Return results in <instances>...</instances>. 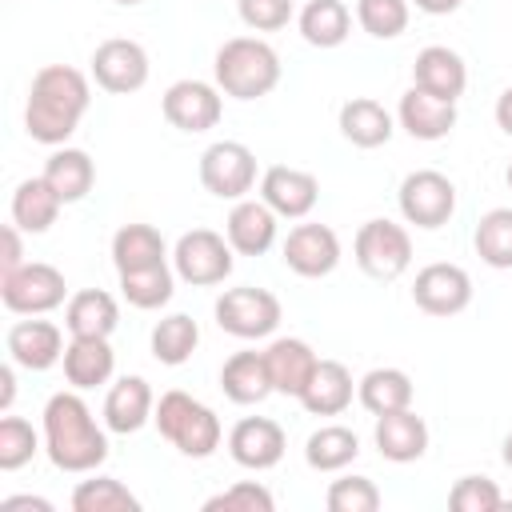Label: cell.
<instances>
[{"mask_svg": "<svg viewBox=\"0 0 512 512\" xmlns=\"http://www.w3.org/2000/svg\"><path fill=\"white\" fill-rule=\"evenodd\" d=\"M88 104H92V88H88V76L80 68H72V64H44L32 76V88H28L24 132L36 144L60 148L80 128Z\"/></svg>", "mask_w": 512, "mask_h": 512, "instance_id": "1", "label": "cell"}, {"mask_svg": "<svg viewBox=\"0 0 512 512\" xmlns=\"http://www.w3.org/2000/svg\"><path fill=\"white\" fill-rule=\"evenodd\" d=\"M44 452L60 472H96L108 460V436L84 404L80 388L56 392L44 404Z\"/></svg>", "mask_w": 512, "mask_h": 512, "instance_id": "2", "label": "cell"}, {"mask_svg": "<svg viewBox=\"0 0 512 512\" xmlns=\"http://www.w3.org/2000/svg\"><path fill=\"white\" fill-rule=\"evenodd\" d=\"M216 88L232 100H260L280 84V56L260 36H232L212 60Z\"/></svg>", "mask_w": 512, "mask_h": 512, "instance_id": "3", "label": "cell"}, {"mask_svg": "<svg viewBox=\"0 0 512 512\" xmlns=\"http://www.w3.org/2000/svg\"><path fill=\"white\" fill-rule=\"evenodd\" d=\"M152 420H156L160 436H164L176 452H184V456H192V460H208V456L220 448V440H224L220 416H216L208 404H200L196 396L180 392V388H168V392L156 400Z\"/></svg>", "mask_w": 512, "mask_h": 512, "instance_id": "4", "label": "cell"}, {"mask_svg": "<svg viewBox=\"0 0 512 512\" xmlns=\"http://www.w3.org/2000/svg\"><path fill=\"white\" fill-rule=\"evenodd\" d=\"M352 252H356V264H360L364 276H372V280H396L412 264V236H408L404 224L376 216V220H364L360 224V232L352 240Z\"/></svg>", "mask_w": 512, "mask_h": 512, "instance_id": "5", "label": "cell"}, {"mask_svg": "<svg viewBox=\"0 0 512 512\" xmlns=\"http://www.w3.org/2000/svg\"><path fill=\"white\" fill-rule=\"evenodd\" d=\"M232 244L228 236L212 232V228H192L176 240L172 248V268L184 284L192 288H212V284H224L232 276Z\"/></svg>", "mask_w": 512, "mask_h": 512, "instance_id": "6", "label": "cell"}, {"mask_svg": "<svg viewBox=\"0 0 512 512\" xmlns=\"http://www.w3.org/2000/svg\"><path fill=\"white\" fill-rule=\"evenodd\" d=\"M64 296H68L64 272L56 264H44V260H28L16 272L0 276V300L16 316H44V312L60 308Z\"/></svg>", "mask_w": 512, "mask_h": 512, "instance_id": "7", "label": "cell"}, {"mask_svg": "<svg viewBox=\"0 0 512 512\" xmlns=\"http://www.w3.org/2000/svg\"><path fill=\"white\" fill-rule=\"evenodd\" d=\"M212 312H216V324H220L228 336H236V340H264V336L276 332V324H280V316H284L276 292L252 288V284H244V288H224V296L216 300Z\"/></svg>", "mask_w": 512, "mask_h": 512, "instance_id": "8", "label": "cell"}, {"mask_svg": "<svg viewBox=\"0 0 512 512\" xmlns=\"http://www.w3.org/2000/svg\"><path fill=\"white\" fill-rule=\"evenodd\" d=\"M400 216L416 228H444L456 212V184L436 168H416L400 180Z\"/></svg>", "mask_w": 512, "mask_h": 512, "instance_id": "9", "label": "cell"}, {"mask_svg": "<svg viewBox=\"0 0 512 512\" xmlns=\"http://www.w3.org/2000/svg\"><path fill=\"white\" fill-rule=\"evenodd\" d=\"M200 184L216 200H244L256 188V156L240 140H216L200 152Z\"/></svg>", "mask_w": 512, "mask_h": 512, "instance_id": "10", "label": "cell"}, {"mask_svg": "<svg viewBox=\"0 0 512 512\" xmlns=\"http://www.w3.org/2000/svg\"><path fill=\"white\" fill-rule=\"evenodd\" d=\"M160 112L172 128L196 136V132H208L220 124L224 116V92L208 80H176L164 88L160 96Z\"/></svg>", "mask_w": 512, "mask_h": 512, "instance_id": "11", "label": "cell"}, {"mask_svg": "<svg viewBox=\"0 0 512 512\" xmlns=\"http://www.w3.org/2000/svg\"><path fill=\"white\" fill-rule=\"evenodd\" d=\"M88 64H92V80H96L104 92H112V96L140 92V88L148 84V72H152L144 44L124 40V36H112V40L96 44V52H92Z\"/></svg>", "mask_w": 512, "mask_h": 512, "instance_id": "12", "label": "cell"}, {"mask_svg": "<svg viewBox=\"0 0 512 512\" xmlns=\"http://www.w3.org/2000/svg\"><path fill=\"white\" fill-rule=\"evenodd\" d=\"M412 300L428 316H456L472 304V276L448 260L424 264L412 280Z\"/></svg>", "mask_w": 512, "mask_h": 512, "instance_id": "13", "label": "cell"}, {"mask_svg": "<svg viewBox=\"0 0 512 512\" xmlns=\"http://www.w3.org/2000/svg\"><path fill=\"white\" fill-rule=\"evenodd\" d=\"M288 436L272 416H244L228 432V456L248 472H268L284 460Z\"/></svg>", "mask_w": 512, "mask_h": 512, "instance_id": "14", "label": "cell"}, {"mask_svg": "<svg viewBox=\"0 0 512 512\" xmlns=\"http://www.w3.org/2000/svg\"><path fill=\"white\" fill-rule=\"evenodd\" d=\"M280 256L296 276L320 280L340 264V236L328 224H296L280 244Z\"/></svg>", "mask_w": 512, "mask_h": 512, "instance_id": "15", "label": "cell"}, {"mask_svg": "<svg viewBox=\"0 0 512 512\" xmlns=\"http://www.w3.org/2000/svg\"><path fill=\"white\" fill-rule=\"evenodd\" d=\"M260 200L284 220H304L320 200V180L312 172H304V168L272 164L260 176Z\"/></svg>", "mask_w": 512, "mask_h": 512, "instance_id": "16", "label": "cell"}, {"mask_svg": "<svg viewBox=\"0 0 512 512\" xmlns=\"http://www.w3.org/2000/svg\"><path fill=\"white\" fill-rule=\"evenodd\" d=\"M4 348H8V360L16 368H28V372H48L52 364L64 360V332L52 324V320H16L4 336Z\"/></svg>", "mask_w": 512, "mask_h": 512, "instance_id": "17", "label": "cell"}, {"mask_svg": "<svg viewBox=\"0 0 512 512\" xmlns=\"http://www.w3.org/2000/svg\"><path fill=\"white\" fill-rule=\"evenodd\" d=\"M412 84L440 96V100H460L464 88H468V64L456 48L448 44H428L416 52V64H412Z\"/></svg>", "mask_w": 512, "mask_h": 512, "instance_id": "18", "label": "cell"}, {"mask_svg": "<svg viewBox=\"0 0 512 512\" xmlns=\"http://www.w3.org/2000/svg\"><path fill=\"white\" fill-rule=\"evenodd\" d=\"M264 364H268V376H272V392L300 400V392L308 388V380H312L320 356L312 352L308 340H300V336H280V340H272V344L264 348Z\"/></svg>", "mask_w": 512, "mask_h": 512, "instance_id": "19", "label": "cell"}, {"mask_svg": "<svg viewBox=\"0 0 512 512\" xmlns=\"http://www.w3.org/2000/svg\"><path fill=\"white\" fill-rule=\"evenodd\" d=\"M396 120H400V128L412 140H428L432 144V140H444L456 128V104L452 100H440V96H432V92H424V88L412 84L400 96Z\"/></svg>", "mask_w": 512, "mask_h": 512, "instance_id": "20", "label": "cell"}, {"mask_svg": "<svg viewBox=\"0 0 512 512\" xmlns=\"http://www.w3.org/2000/svg\"><path fill=\"white\" fill-rule=\"evenodd\" d=\"M276 212L264 200H236L228 220H224V236L232 244V252L240 256H264L276 244Z\"/></svg>", "mask_w": 512, "mask_h": 512, "instance_id": "21", "label": "cell"}, {"mask_svg": "<svg viewBox=\"0 0 512 512\" xmlns=\"http://www.w3.org/2000/svg\"><path fill=\"white\" fill-rule=\"evenodd\" d=\"M372 440L380 448L384 460L392 464H412L428 452V424L424 416H416L412 408H400V412H384L376 416V428H372Z\"/></svg>", "mask_w": 512, "mask_h": 512, "instance_id": "22", "label": "cell"}, {"mask_svg": "<svg viewBox=\"0 0 512 512\" xmlns=\"http://www.w3.org/2000/svg\"><path fill=\"white\" fill-rule=\"evenodd\" d=\"M156 412V396L144 376H120L104 396V428L108 432H140Z\"/></svg>", "mask_w": 512, "mask_h": 512, "instance_id": "23", "label": "cell"}, {"mask_svg": "<svg viewBox=\"0 0 512 512\" xmlns=\"http://www.w3.org/2000/svg\"><path fill=\"white\" fill-rule=\"evenodd\" d=\"M60 364H64V380L84 392V388H96V384H108L112 380L116 352H112L108 336H72Z\"/></svg>", "mask_w": 512, "mask_h": 512, "instance_id": "24", "label": "cell"}, {"mask_svg": "<svg viewBox=\"0 0 512 512\" xmlns=\"http://www.w3.org/2000/svg\"><path fill=\"white\" fill-rule=\"evenodd\" d=\"M396 132L392 112L372 96H352L340 104V136L356 148H380Z\"/></svg>", "mask_w": 512, "mask_h": 512, "instance_id": "25", "label": "cell"}, {"mask_svg": "<svg viewBox=\"0 0 512 512\" xmlns=\"http://www.w3.org/2000/svg\"><path fill=\"white\" fill-rule=\"evenodd\" d=\"M116 324H120V304L104 288H80L64 304L68 336H112Z\"/></svg>", "mask_w": 512, "mask_h": 512, "instance_id": "26", "label": "cell"}, {"mask_svg": "<svg viewBox=\"0 0 512 512\" xmlns=\"http://www.w3.org/2000/svg\"><path fill=\"white\" fill-rule=\"evenodd\" d=\"M44 180H48V188L64 200V204H76V200H84L88 192H92V184H96V164H92V156L84 152V148H56L48 160H44V172H40Z\"/></svg>", "mask_w": 512, "mask_h": 512, "instance_id": "27", "label": "cell"}, {"mask_svg": "<svg viewBox=\"0 0 512 512\" xmlns=\"http://www.w3.org/2000/svg\"><path fill=\"white\" fill-rule=\"evenodd\" d=\"M352 372L340 360H320L308 388L300 392V404L308 416H340L352 404Z\"/></svg>", "mask_w": 512, "mask_h": 512, "instance_id": "28", "label": "cell"}, {"mask_svg": "<svg viewBox=\"0 0 512 512\" xmlns=\"http://www.w3.org/2000/svg\"><path fill=\"white\" fill-rule=\"evenodd\" d=\"M60 208H64V200L48 188L44 176H28V180H20L16 192H12V224H16L20 232H28V236L48 232V228L56 224Z\"/></svg>", "mask_w": 512, "mask_h": 512, "instance_id": "29", "label": "cell"}, {"mask_svg": "<svg viewBox=\"0 0 512 512\" xmlns=\"http://www.w3.org/2000/svg\"><path fill=\"white\" fill-rule=\"evenodd\" d=\"M112 264H116V276L168 264V244H164L160 228H152V224H124V228H116V236H112Z\"/></svg>", "mask_w": 512, "mask_h": 512, "instance_id": "30", "label": "cell"}, {"mask_svg": "<svg viewBox=\"0 0 512 512\" xmlns=\"http://www.w3.org/2000/svg\"><path fill=\"white\" fill-rule=\"evenodd\" d=\"M220 388L232 404H260L272 396V376L264 352H232L220 368Z\"/></svg>", "mask_w": 512, "mask_h": 512, "instance_id": "31", "label": "cell"}, {"mask_svg": "<svg viewBox=\"0 0 512 512\" xmlns=\"http://www.w3.org/2000/svg\"><path fill=\"white\" fill-rule=\"evenodd\" d=\"M412 376L404 368H372L360 376L356 384V400L372 412V416H384V412H400V408H412Z\"/></svg>", "mask_w": 512, "mask_h": 512, "instance_id": "32", "label": "cell"}, {"mask_svg": "<svg viewBox=\"0 0 512 512\" xmlns=\"http://www.w3.org/2000/svg\"><path fill=\"white\" fill-rule=\"evenodd\" d=\"M296 24L312 48H340L352 32V12L344 0H308L300 8Z\"/></svg>", "mask_w": 512, "mask_h": 512, "instance_id": "33", "label": "cell"}, {"mask_svg": "<svg viewBox=\"0 0 512 512\" xmlns=\"http://www.w3.org/2000/svg\"><path fill=\"white\" fill-rule=\"evenodd\" d=\"M360 456V436L344 424H320L304 440V460L312 472H340Z\"/></svg>", "mask_w": 512, "mask_h": 512, "instance_id": "34", "label": "cell"}, {"mask_svg": "<svg viewBox=\"0 0 512 512\" xmlns=\"http://www.w3.org/2000/svg\"><path fill=\"white\" fill-rule=\"evenodd\" d=\"M176 292V268L156 264V268H140V272H120V296L140 308V312H156L172 300Z\"/></svg>", "mask_w": 512, "mask_h": 512, "instance_id": "35", "label": "cell"}, {"mask_svg": "<svg viewBox=\"0 0 512 512\" xmlns=\"http://www.w3.org/2000/svg\"><path fill=\"white\" fill-rule=\"evenodd\" d=\"M196 344H200V328H196V320L184 316V312H172V316H164V320L152 328V356H156L160 364H168V368H180L184 360H192Z\"/></svg>", "mask_w": 512, "mask_h": 512, "instance_id": "36", "label": "cell"}, {"mask_svg": "<svg viewBox=\"0 0 512 512\" xmlns=\"http://www.w3.org/2000/svg\"><path fill=\"white\" fill-rule=\"evenodd\" d=\"M72 508L76 512H140V496L128 492L116 476H88L72 488Z\"/></svg>", "mask_w": 512, "mask_h": 512, "instance_id": "37", "label": "cell"}, {"mask_svg": "<svg viewBox=\"0 0 512 512\" xmlns=\"http://www.w3.org/2000/svg\"><path fill=\"white\" fill-rule=\"evenodd\" d=\"M472 248L488 268H512V208H492L472 232Z\"/></svg>", "mask_w": 512, "mask_h": 512, "instance_id": "38", "label": "cell"}, {"mask_svg": "<svg viewBox=\"0 0 512 512\" xmlns=\"http://www.w3.org/2000/svg\"><path fill=\"white\" fill-rule=\"evenodd\" d=\"M412 4L408 0H356V24L372 40H396L408 28Z\"/></svg>", "mask_w": 512, "mask_h": 512, "instance_id": "39", "label": "cell"}, {"mask_svg": "<svg viewBox=\"0 0 512 512\" xmlns=\"http://www.w3.org/2000/svg\"><path fill=\"white\" fill-rule=\"evenodd\" d=\"M40 452V436L24 416H4L0 420V468L16 472Z\"/></svg>", "mask_w": 512, "mask_h": 512, "instance_id": "40", "label": "cell"}, {"mask_svg": "<svg viewBox=\"0 0 512 512\" xmlns=\"http://www.w3.org/2000/svg\"><path fill=\"white\" fill-rule=\"evenodd\" d=\"M328 512H376L380 508V488L368 476H340L328 484L324 496Z\"/></svg>", "mask_w": 512, "mask_h": 512, "instance_id": "41", "label": "cell"}, {"mask_svg": "<svg viewBox=\"0 0 512 512\" xmlns=\"http://www.w3.org/2000/svg\"><path fill=\"white\" fill-rule=\"evenodd\" d=\"M276 496L256 480H236L232 488L204 500V512H272Z\"/></svg>", "mask_w": 512, "mask_h": 512, "instance_id": "42", "label": "cell"}, {"mask_svg": "<svg viewBox=\"0 0 512 512\" xmlns=\"http://www.w3.org/2000/svg\"><path fill=\"white\" fill-rule=\"evenodd\" d=\"M448 504L456 512H500L504 508V492L488 476H460L452 484V492H448Z\"/></svg>", "mask_w": 512, "mask_h": 512, "instance_id": "43", "label": "cell"}, {"mask_svg": "<svg viewBox=\"0 0 512 512\" xmlns=\"http://www.w3.org/2000/svg\"><path fill=\"white\" fill-rule=\"evenodd\" d=\"M236 12L252 32H280L292 20V0H236Z\"/></svg>", "mask_w": 512, "mask_h": 512, "instance_id": "44", "label": "cell"}, {"mask_svg": "<svg viewBox=\"0 0 512 512\" xmlns=\"http://www.w3.org/2000/svg\"><path fill=\"white\" fill-rule=\"evenodd\" d=\"M0 240H4V256H0V276H8V272H16L20 264H28V260H24V244H20V228H16V224H4Z\"/></svg>", "mask_w": 512, "mask_h": 512, "instance_id": "45", "label": "cell"}, {"mask_svg": "<svg viewBox=\"0 0 512 512\" xmlns=\"http://www.w3.org/2000/svg\"><path fill=\"white\" fill-rule=\"evenodd\" d=\"M0 508H4V512H20V508L52 512V504H48V500H40V496H8V500H0Z\"/></svg>", "mask_w": 512, "mask_h": 512, "instance_id": "46", "label": "cell"}, {"mask_svg": "<svg viewBox=\"0 0 512 512\" xmlns=\"http://www.w3.org/2000/svg\"><path fill=\"white\" fill-rule=\"evenodd\" d=\"M496 124H500L504 136H512V84L496 96Z\"/></svg>", "mask_w": 512, "mask_h": 512, "instance_id": "47", "label": "cell"}, {"mask_svg": "<svg viewBox=\"0 0 512 512\" xmlns=\"http://www.w3.org/2000/svg\"><path fill=\"white\" fill-rule=\"evenodd\" d=\"M12 396H16V372H12V364H4L0 368V408L4 412L12 408Z\"/></svg>", "mask_w": 512, "mask_h": 512, "instance_id": "48", "label": "cell"}, {"mask_svg": "<svg viewBox=\"0 0 512 512\" xmlns=\"http://www.w3.org/2000/svg\"><path fill=\"white\" fill-rule=\"evenodd\" d=\"M408 4H416V8L428 12V16H448V12H456L464 0H408Z\"/></svg>", "mask_w": 512, "mask_h": 512, "instance_id": "49", "label": "cell"}, {"mask_svg": "<svg viewBox=\"0 0 512 512\" xmlns=\"http://www.w3.org/2000/svg\"><path fill=\"white\" fill-rule=\"evenodd\" d=\"M500 456H504V464H508V468H512V432H508V436H504V448H500Z\"/></svg>", "mask_w": 512, "mask_h": 512, "instance_id": "50", "label": "cell"}, {"mask_svg": "<svg viewBox=\"0 0 512 512\" xmlns=\"http://www.w3.org/2000/svg\"><path fill=\"white\" fill-rule=\"evenodd\" d=\"M112 4H124V8H136V4H144V0H112Z\"/></svg>", "mask_w": 512, "mask_h": 512, "instance_id": "51", "label": "cell"}, {"mask_svg": "<svg viewBox=\"0 0 512 512\" xmlns=\"http://www.w3.org/2000/svg\"><path fill=\"white\" fill-rule=\"evenodd\" d=\"M504 180H508V188H512V164H508V172H504Z\"/></svg>", "mask_w": 512, "mask_h": 512, "instance_id": "52", "label": "cell"}]
</instances>
